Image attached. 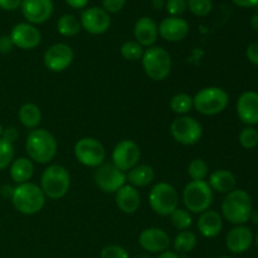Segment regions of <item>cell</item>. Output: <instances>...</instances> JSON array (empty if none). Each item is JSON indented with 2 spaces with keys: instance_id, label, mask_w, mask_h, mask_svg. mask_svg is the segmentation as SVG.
Returning <instances> with one entry per match:
<instances>
[{
  "instance_id": "obj_53",
  "label": "cell",
  "mask_w": 258,
  "mask_h": 258,
  "mask_svg": "<svg viewBox=\"0 0 258 258\" xmlns=\"http://www.w3.org/2000/svg\"><path fill=\"white\" fill-rule=\"evenodd\" d=\"M217 258H232V257H229V256H219V257H217Z\"/></svg>"
},
{
  "instance_id": "obj_37",
  "label": "cell",
  "mask_w": 258,
  "mask_h": 258,
  "mask_svg": "<svg viewBox=\"0 0 258 258\" xmlns=\"http://www.w3.org/2000/svg\"><path fill=\"white\" fill-rule=\"evenodd\" d=\"M101 258H130L128 252L118 244H108L103 247L100 254Z\"/></svg>"
},
{
  "instance_id": "obj_15",
  "label": "cell",
  "mask_w": 258,
  "mask_h": 258,
  "mask_svg": "<svg viewBox=\"0 0 258 258\" xmlns=\"http://www.w3.org/2000/svg\"><path fill=\"white\" fill-rule=\"evenodd\" d=\"M14 47L23 50H30L37 48L42 42V34L35 25L30 23H18L14 25L9 34Z\"/></svg>"
},
{
  "instance_id": "obj_25",
  "label": "cell",
  "mask_w": 258,
  "mask_h": 258,
  "mask_svg": "<svg viewBox=\"0 0 258 258\" xmlns=\"http://www.w3.org/2000/svg\"><path fill=\"white\" fill-rule=\"evenodd\" d=\"M10 178L17 185L28 183L34 174V164L29 158H18L9 166Z\"/></svg>"
},
{
  "instance_id": "obj_26",
  "label": "cell",
  "mask_w": 258,
  "mask_h": 258,
  "mask_svg": "<svg viewBox=\"0 0 258 258\" xmlns=\"http://www.w3.org/2000/svg\"><path fill=\"white\" fill-rule=\"evenodd\" d=\"M155 178V171L153 166L148 164H138L131 170L126 173V181L135 188H145L150 185Z\"/></svg>"
},
{
  "instance_id": "obj_46",
  "label": "cell",
  "mask_w": 258,
  "mask_h": 258,
  "mask_svg": "<svg viewBox=\"0 0 258 258\" xmlns=\"http://www.w3.org/2000/svg\"><path fill=\"white\" fill-rule=\"evenodd\" d=\"M13 193H14V186L5 184V185H3L2 188H0V194H2L3 198L12 199Z\"/></svg>"
},
{
  "instance_id": "obj_5",
  "label": "cell",
  "mask_w": 258,
  "mask_h": 258,
  "mask_svg": "<svg viewBox=\"0 0 258 258\" xmlns=\"http://www.w3.org/2000/svg\"><path fill=\"white\" fill-rule=\"evenodd\" d=\"M194 108L203 116H216L223 112L229 103V95L217 86L202 88L193 97Z\"/></svg>"
},
{
  "instance_id": "obj_29",
  "label": "cell",
  "mask_w": 258,
  "mask_h": 258,
  "mask_svg": "<svg viewBox=\"0 0 258 258\" xmlns=\"http://www.w3.org/2000/svg\"><path fill=\"white\" fill-rule=\"evenodd\" d=\"M176 253H189L197 246V236L190 231H180L175 236L173 242Z\"/></svg>"
},
{
  "instance_id": "obj_45",
  "label": "cell",
  "mask_w": 258,
  "mask_h": 258,
  "mask_svg": "<svg viewBox=\"0 0 258 258\" xmlns=\"http://www.w3.org/2000/svg\"><path fill=\"white\" fill-rule=\"evenodd\" d=\"M88 2L90 0H66V3L73 9H83L88 4Z\"/></svg>"
},
{
  "instance_id": "obj_6",
  "label": "cell",
  "mask_w": 258,
  "mask_h": 258,
  "mask_svg": "<svg viewBox=\"0 0 258 258\" xmlns=\"http://www.w3.org/2000/svg\"><path fill=\"white\" fill-rule=\"evenodd\" d=\"M141 64L144 72L150 80L160 82L170 75L173 60L168 50L164 49L163 47L153 45L145 49L141 58Z\"/></svg>"
},
{
  "instance_id": "obj_31",
  "label": "cell",
  "mask_w": 258,
  "mask_h": 258,
  "mask_svg": "<svg viewBox=\"0 0 258 258\" xmlns=\"http://www.w3.org/2000/svg\"><path fill=\"white\" fill-rule=\"evenodd\" d=\"M144 52H145L144 47L139 44L136 40H127V42L123 43L120 48L121 55H122L126 60H128V62L141 60Z\"/></svg>"
},
{
  "instance_id": "obj_49",
  "label": "cell",
  "mask_w": 258,
  "mask_h": 258,
  "mask_svg": "<svg viewBox=\"0 0 258 258\" xmlns=\"http://www.w3.org/2000/svg\"><path fill=\"white\" fill-rule=\"evenodd\" d=\"M249 221H251L253 224H258V209H256V211H252L251 217H249Z\"/></svg>"
},
{
  "instance_id": "obj_40",
  "label": "cell",
  "mask_w": 258,
  "mask_h": 258,
  "mask_svg": "<svg viewBox=\"0 0 258 258\" xmlns=\"http://www.w3.org/2000/svg\"><path fill=\"white\" fill-rule=\"evenodd\" d=\"M246 57L249 63L258 66V40L257 42H252L251 44L247 47L246 49Z\"/></svg>"
},
{
  "instance_id": "obj_38",
  "label": "cell",
  "mask_w": 258,
  "mask_h": 258,
  "mask_svg": "<svg viewBox=\"0 0 258 258\" xmlns=\"http://www.w3.org/2000/svg\"><path fill=\"white\" fill-rule=\"evenodd\" d=\"M165 9L170 17H180L188 9V4L186 0H166Z\"/></svg>"
},
{
  "instance_id": "obj_54",
  "label": "cell",
  "mask_w": 258,
  "mask_h": 258,
  "mask_svg": "<svg viewBox=\"0 0 258 258\" xmlns=\"http://www.w3.org/2000/svg\"><path fill=\"white\" fill-rule=\"evenodd\" d=\"M257 148H258V146H257Z\"/></svg>"
},
{
  "instance_id": "obj_7",
  "label": "cell",
  "mask_w": 258,
  "mask_h": 258,
  "mask_svg": "<svg viewBox=\"0 0 258 258\" xmlns=\"http://www.w3.org/2000/svg\"><path fill=\"white\" fill-rule=\"evenodd\" d=\"M183 203L189 213L201 214L213 203V190L207 180H191L183 190Z\"/></svg>"
},
{
  "instance_id": "obj_8",
  "label": "cell",
  "mask_w": 258,
  "mask_h": 258,
  "mask_svg": "<svg viewBox=\"0 0 258 258\" xmlns=\"http://www.w3.org/2000/svg\"><path fill=\"white\" fill-rule=\"evenodd\" d=\"M149 204L154 213L161 217H169L178 208V191L171 184L165 181L155 184L149 193Z\"/></svg>"
},
{
  "instance_id": "obj_39",
  "label": "cell",
  "mask_w": 258,
  "mask_h": 258,
  "mask_svg": "<svg viewBox=\"0 0 258 258\" xmlns=\"http://www.w3.org/2000/svg\"><path fill=\"white\" fill-rule=\"evenodd\" d=\"M125 4L126 0H102V9H105L108 14H115L122 10Z\"/></svg>"
},
{
  "instance_id": "obj_47",
  "label": "cell",
  "mask_w": 258,
  "mask_h": 258,
  "mask_svg": "<svg viewBox=\"0 0 258 258\" xmlns=\"http://www.w3.org/2000/svg\"><path fill=\"white\" fill-rule=\"evenodd\" d=\"M156 258H180V256H179L176 252L169 251V249H168V251L163 252V253H159L158 257H156Z\"/></svg>"
},
{
  "instance_id": "obj_12",
  "label": "cell",
  "mask_w": 258,
  "mask_h": 258,
  "mask_svg": "<svg viewBox=\"0 0 258 258\" xmlns=\"http://www.w3.org/2000/svg\"><path fill=\"white\" fill-rule=\"evenodd\" d=\"M140 158V146L130 139H125L116 144L112 150V155H111L113 165L117 166L123 173H127L134 166L138 165Z\"/></svg>"
},
{
  "instance_id": "obj_18",
  "label": "cell",
  "mask_w": 258,
  "mask_h": 258,
  "mask_svg": "<svg viewBox=\"0 0 258 258\" xmlns=\"http://www.w3.org/2000/svg\"><path fill=\"white\" fill-rule=\"evenodd\" d=\"M237 115L248 126L258 125V92L246 91L237 100Z\"/></svg>"
},
{
  "instance_id": "obj_17",
  "label": "cell",
  "mask_w": 258,
  "mask_h": 258,
  "mask_svg": "<svg viewBox=\"0 0 258 258\" xmlns=\"http://www.w3.org/2000/svg\"><path fill=\"white\" fill-rule=\"evenodd\" d=\"M23 17L30 24H43L53 14L54 5L52 0H22Z\"/></svg>"
},
{
  "instance_id": "obj_20",
  "label": "cell",
  "mask_w": 258,
  "mask_h": 258,
  "mask_svg": "<svg viewBox=\"0 0 258 258\" xmlns=\"http://www.w3.org/2000/svg\"><path fill=\"white\" fill-rule=\"evenodd\" d=\"M159 35L166 42H180L189 34V24L180 17H168L158 25Z\"/></svg>"
},
{
  "instance_id": "obj_23",
  "label": "cell",
  "mask_w": 258,
  "mask_h": 258,
  "mask_svg": "<svg viewBox=\"0 0 258 258\" xmlns=\"http://www.w3.org/2000/svg\"><path fill=\"white\" fill-rule=\"evenodd\" d=\"M198 231L206 238H214L218 236L223 228V217L217 211H208L203 212L199 214L198 219Z\"/></svg>"
},
{
  "instance_id": "obj_34",
  "label": "cell",
  "mask_w": 258,
  "mask_h": 258,
  "mask_svg": "<svg viewBox=\"0 0 258 258\" xmlns=\"http://www.w3.org/2000/svg\"><path fill=\"white\" fill-rule=\"evenodd\" d=\"M238 140L242 148L252 150L258 146V131L253 126H247L239 133Z\"/></svg>"
},
{
  "instance_id": "obj_27",
  "label": "cell",
  "mask_w": 258,
  "mask_h": 258,
  "mask_svg": "<svg viewBox=\"0 0 258 258\" xmlns=\"http://www.w3.org/2000/svg\"><path fill=\"white\" fill-rule=\"evenodd\" d=\"M18 118L24 127L34 130L42 122V111L35 103L27 102L20 106L18 111Z\"/></svg>"
},
{
  "instance_id": "obj_2",
  "label": "cell",
  "mask_w": 258,
  "mask_h": 258,
  "mask_svg": "<svg viewBox=\"0 0 258 258\" xmlns=\"http://www.w3.org/2000/svg\"><path fill=\"white\" fill-rule=\"evenodd\" d=\"M222 217L234 226H242L249 221L253 206L252 198L243 189H234L226 194L222 202Z\"/></svg>"
},
{
  "instance_id": "obj_33",
  "label": "cell",
  "mask_w": 258,
  "mask_h": 258,
  "mask_svg": "<svg viewBox=\"0 0 258 258\" xmlns=\"http://www.w3.org/2000/svg\"><path fill=\"white\" fill-rule=\"evenodd\" d=\"M188 175L191 180H206L209 175L208 164L203 159H193L188 165Z\"/></svg>"
},
{
  "instance_id": "obj_1",
  "label": "cell",
  "mask_w": 258,
  "mask_h": 258,
  "mask_svg": "<svg viewBox=\"0 0 258 258\" xmlns=\"http://www.w3.org/2000/svg\"><path fill=\"white\" fill-rule=\"evenodd\" d=\"M25 151L28 158L34 163L49 164L57 155V140L53 134L45 128H34L28 134Z\"/></svg>"
},
{
  "instance_id": "obj_41",
  "label": "cell",
  "mask_w": 258,
  "mask_h": 258,
  "mask_svg": "<svg viewBox=\"0 0 258 258\" xmlns=\"http://www.w3.org/2000/svg\"><path fill=\"white\" fill-rule=\"evenodd\" d=\"M18 138H19V133H18V130L14 126H8V127H5L4 131H3L2 139H4L8 143L14 144L15 141L18 140Z\"/></svg>"
},
{
  "instance_id": "obj_3",
  "label": "cell",
  "mask_w": 258,
  "mask_h": 258,
  "mask_svg": "<svg viewBox=\"0 0 258 258\" xmlns=\"http://www.w3.org/2000/svg\"><path fill=\"white\" fill-rule=\"evenodd\" d=\"M10 201L15 211L24 216H34L44 207L45 196L39 185L28 181L14 186V193Z\"/></svg>"
},
{
  "instance_id": "obj_42",
  "label": "cell",
  "mask_w": 258,
  "mask_h": 258,
  "mask_svg": "<svg viewBox=\"0 0 258 258\" xmlns=\"http://www.w3.org/2000/svg\"><path fill=\"white\" fill-rule=\"evenodd\" d=\"M14 48L9 35H0V54H8Z\"/></svg>"
},
{
  "instance_id": "obj_22",
  "label": "cell",
  "mask_w": 258,
  "mask_h": 258,
  "mask_svg": "<svg viewBox=\"0 0 258 258\" xmlns=\"http://www.w3.org/2000/svg\"><path fill=\"white\" fill-rule=\"evenodd\" d=\"M134 35L136 42L144 48L153 47L159 37L158 24L150 17L140 18L134 27Z\"/></svg>"
},
{
  "instance_id": "obj_28",
  "label": "cell",
  "mask_w": 258,
  "mask_h": 258,
  "mask_svg": "<svg viewBox=\"0 0 258 258\" xmlns=\"http://www.w3.org/2000/svg\"><path fill=\"white\" fill-rule=\"evenodd\" d=\"M82 29L80 19L73 14H64L58 19L57 30L63 37H75Z\"/></svg>"
},
{
  "instance_id": "obj_4",
  "label": "cell",
  "mask_w": 258,
  "mask_h": 258,
  "mask_svg": "<svg viewBox=\"0 0 258 258\" xmlns=\"http://www.w3.org/2000/svg\"><path fill=\"white\" fill-rule=\"evenodd\" d=\"M40 189L45 198L62 199L71 188V175L67 169L59 164H50L40 176Z\"/></svg>"
},
{
  "instance_id": "obj_35",
  "label": "cell",
  "mask_w": 258,
  "mask_h": 258,
  "mask_svg": "<svg viewBox=\"0 0 258 258\" xmlns=\"http://www.w3.org/2000/svg\"><path fill=\"white\" fill-rule=\"evenodd\" d=\"M14 145L5 141L4 139H0V171L9 168L14 160Z\"/></svg>"
},
{
  "instance_id": "obj_52",
  "label": "cell",
  "mask_w": 258,
  "mask_h": 258,
  "mask_svg": "<svg viewBox=\"0 0 258 258\" xmlns=\"http://www.w3.org/2000/svg\"><path fill=\"white\" fill-rule=\"evenodd\" d=\"M254 242H256V246H257V248H258V233L256 234V238H254Z\"/></svg>"
},
{
  "instance_id": "obj_13",
  "label": "cell",
  "mask_w": 258,
  "mask_h": 258,
  "mask_svg": "<svg viewBox=\"0 0 258 258\" xmlns=\"http://www.w3.org/2000/svg\"><path fill=\"white\" fill-rule=\"evenodd\" d=\"M75 59V52L66 43H55L50 45L43 55V63L50 72L59 73L67 70Z\"/></svg>"
},
{
  "instance_id": "obj_51",
  "label": "cell",
  "mask_w": 258,
  "mask_h": 258,
  "mask_svg": "<svg viewBox=\"0 0 258 258\" xmlns=\"http://www.w3.org/2000/svg\"><path fill=\"white\" fill-rule=\"evenodd\" d=\"M3 131H4V127H3V125L0 123V139H2V136H3Z\"/></svg>"
},
{
  "instance_id": "obj_19",
  "label": "cell",
  "mask_w": 258,
  "mask_h": 258,
  "mask_svg": "<svg viewBox=\"0 0 258 258\" xmlns=\"http://www.w3.org/2000/svg\"><path fill=\"white\" fill-rule=\"evenodd\" d=\"M253 243V233L251 228L242 226H234L226 236V247L231 253L241 254L248 251Z\"/></svg>"
},
{
  "instance_id": "obj_24",
  "label": "cell",
  "mask_w": 258,
  "mask_h": 258,
  "mask_svg": "<svg viewBox=\"0 0 258 258\" xmlns=\"http://www.w3.org/2000/svg\"><path fill=\"white\" fill-rule=\"evenodd\" d=\"M212 190L221 194H228L237 186V179L232 171L227 169H218L209 175L208 180Z\"/></svg>"
},
{
  "instance_id": "obj_9",
  "label": "cell",
  "mask_w": 258,
  "mask_h": 258,
  "mask_svg": "<svg viewBox=\"0 0 258 258\" xmlns=\"http://www.w3.org/2000/svg\"><path fill=\"white\" fill-rule=\"evenodd\" d=\"M170 134L176 143L184 146H193L203 136V126L191 116H179L171 122Z\"/></svg>"
},
{
  "instance_id": "obj_44",
  "label": "cell",
  "mask_w": 258,
  "mask_h": 258,
  "mask_svg": "<svg viewBox=\"0 0 258 258\" xmlns=\"http://www.w3.org/2000/svg\"><path fill=\"white\" fill-rule=\"evenodd\" d=\"M237 7L241 8H253L258 5V0H232Z\"/></svg>"
},
{
  "instance_id": "obj_48",
  "label": "cell",
  "mask_w": 258,
  "mask_h": 258,
  "mask_svg": "<svg viewBox=\"0 0 258 258\" xmlns=\"http://www.w3.org/2000/svg\"><path fill=\"white\" fill-rule=\"evenodd\" d=\"M249 25H251L252 29L258 32V14L252 15L251 19H249Z\"/></svg>"
},
{
  "instance_id": "obj_11",
  "label": "cell",
  "mask_w": 258,
  "mask_h": 258,
  "mask_svg": "<svg viewBox=\"0 0 258 258\" xmlns=\"http://www.w3.org/2000/svg\"><path fill=\"white\" fill-rule=\"evenodd\" d=\"M95 184L103 193L115 194L120 188L126 184V173L113 165L112 163H103L96 168Z\"/></svg>"
},
{
  "instance_id": "obj_21",
  "label": "cell",
  "mask_w": 258,
  "mask_h": 258,
  "mask_svg": "<svg viewBox=\"0 0 258 258\" xmlns=\"http://www.w3.org/2000/svg\"><path fill=\"white\" fill-rule=\"evenodd\" d=\"M115 201L117 208L125 214L136 213L141 206V197L138 188L130 184H125L116 191Z\"/></svg>"
},
{
  "instance_id": "obj_43",
  "label": "cell",
  "mask_w": 258,
  "mask_h": 258,
  "mask_svg": "<svg viewBox=\"0 0 258 258\" xmlns=\"http://www.w3.org/2000/svg\"><path fill=\"white\" fill-rule=\"evenodd\" d=\"M22 0H0V9L7 10V12H13L20 8Z\"/></svg>"
},
{
  "instance_id": "obj_16",
  "label": "cell",
  "mask_w": 258,
  "mask_h": 258,
  "mask_svg": "<svg viewBox=\"0 0 258 258\" xmlns=\"http://www.w3.org/2000/svg\"><path fill=\"white\" fill-rule=\"evenodd\" d=\"M139 244L149 253H163L171 244L170 236L164 229L150 227L144 229L139 236Z\"/></svg>"
},
{
  "instance_id": "obj_10",
  "label": "cell",
  "mask_w": 258,
  "mask_h": 258,
  "mask_svg": "<svg viewBox=\"0 0 258 258\" xmlns=\"http://www.w3.org/2000/svg\"><path fill=\"white\" fill-rule=\"evenodd\" d=\"M75 156L82 165L98 168L106 160L105 146L95 138H82L76 143Z\"/></svg>"
},
{
  "instance_id": "obj_36",
  "label": "cell",
  "mask_w": 258,
  "mask_h": 258,
  "mask_svg": "<svg viewBox=\"0 0 258 258\" xmlns=\"http://www.w3.org/2000/svg\"><path fill=\"white\" fill-rule=\"evenodd\" d=\"M186 4L196 17H206L213 9L212 0H186Z\"/></svg>"
},
{
  "instance_id": "obj_32",
  "label": "cell",
  "mask_w": 258,
  "mask_h": 258,
  "mask_svg": "<svg viewBox=\"0 0 258 258\" xmlns=\"http://www.w3.org/2000/svg\"><path fill=\"white\" fill-rule=\"evenodd\" d=\"M170 221L174 228L178 231H188L189 227L193 224V217L186 209L176 208L173 213L170 214Z\"/></svg>"
},
{
  "instance_id": "obj_50",
  "label": "cell",
  "mask_w": 258,
  "mask_h": 258,
  "mask_svg": "<svg viewBox=\"0 0 258 258\" xmlns=\"http://www.w3.org/2000/svg\"><path fill=\"white\" fill-rule=\"evenodd\" d=\"M154 7H155L156 9H161L163 7H165V3H164L163 0H154Z\"/></svg>"
},
{
  "instance_id": "obj_14",
  "label": "cell",
  "mask_w": 258,
  "mask_h": 258,
  "mask_svg": "<svg viewBox=\"0 0 258 258\" xmlns=\"http://www.w3.org/2000/svg\"><path fill=\"white\" fill-rule=\"evenodd\" d=\"M82 29L93 35H101L108 30L111 25V17L105 9L91 7L85 9L80 18Z\"/></svg>"
},
{
  "instance_id": "obj_30",
  "label": "cell",
  "mask_w": 258,
  "mask_h": 258,
  "mask_svg": "<svg viewBox=\"0 0 258 258\" xmlns=\"http://www.w3.org/2000/svg\"><path fill=\"white\" fill-rule=\"evenodd\" d=\"M169 106L174 113L179 116H185L194 108L193 97L188 93H176L171 97Z\"/></svg>"
}]
</instances>
